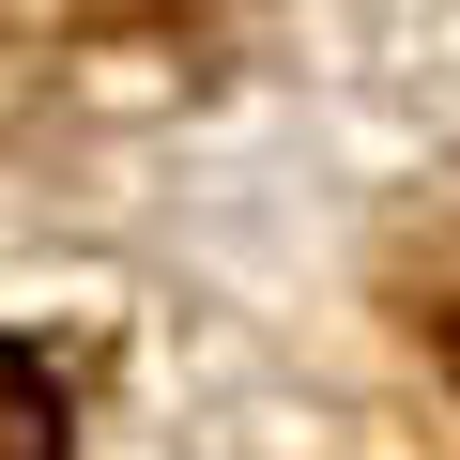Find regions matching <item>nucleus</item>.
I'll use <instances>...</instances> for the list:
<instances>
[{
  "instance_id": "nucleus-1",
  "label": "nucleus",
  "mask_w": 460,
  "mask_h": 460,
  "mask_svg": "<svg viewBox=\"0 0 460 460\" xmlns=\"http://www.w3.org/2000/svg\"><path fill=\"white\" fill-rule=\"evenodd\" d=\"M0 460H62V384L0 338Z\"/></svg>"
},
{
  "instance_id": "nucleus-2",
  "label": "nucleus",
  "mask_w": 460,
  "mask_h": 460,
  "mask_svg": "<svg viewBox=\"0 0 460 460\" xmlns=\"http://www.w3.org/2000/svg\"><path fill=\"white\" fill-rule=\"evenodd\" d=\"M77 16H93V31H169L184 0H77Z\"/></svg>"
},
{
  "instance_id": "nucleus-3",
  "label": "nucleus",
  "mask_w": 460,
  "mask_h": 460,
  "mask_svg": "<svg viewBox=\"0 0 460 460\" xmlns=\"http://www.w3.org/2000/svg\"><path fill=\"white\" fill-rule=\"evenodd\" d=\"M445 353H460V307H445Z\"/></svg>"
}]
</instances>
